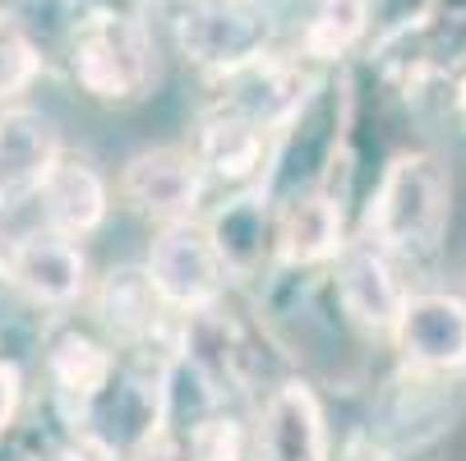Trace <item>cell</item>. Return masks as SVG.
Here are the masks:
<instances>
[{
  "label": "cell",
  "mask_w": 466,
  "mask_h": 461,
  "mask_svg": "<svg viewBox=\"0 0 466 461\" xmlns=\"http://www.w3.org/2000/svg\"><path fill=\"white\" fill-rule=\"evenodd\" d=\"M452 180L434 153H402L383 171L370 208V231L379 245L402 254H430L448 226Z\"/></svg>",
  "instance_id": "obj_1"
},
{
  "label": "cell",
  "mask_w": 466,
  "mask_h": 461,
  "mask_svg": "<svg viewBox=\"0 0 466 461\" xmlns=\"http://www.w3.org/2000/svg\"><path fill=\"white\" fill-rule=\"evenodd\" d=\"M70 70L97 102H135L153 79V37L135 15L97 10L75 28Z\"/></svg>",
  "instance_id": "obj_2"
},
{
  "label": "cell",
  "mask_w": 466,
  "mask_h": 461,
  "mask_svg": "<svg viewBox=\"0 0 466 461\" xmlns=\"http://www.w3.org/2000/svg\"><path fill=\"white\" fill-rule=\"evenodd\" d=\"M176 42L204 70L240 75L268 55L273 19L249 0H194L176 19Z\"/></svg>",
  "instance_id": "obj_3"
},
{
  "label": "cell",
  "mask_w": 466,
  "mask_h": 461,
  "mask_svg": "<svg viewBox=\"0 0 466 461\" xmlns=\"http://www.w3.org/2000/svg\"><path fill=\"white\" fill-rule=\"evenodd\" d=\"M0 282L33 305H75L88 291V258L79 240L60 231H28L0 245Z\"/></svg>",
  "instance_id": "obj_4"
},
{
  "label": "cell",
  "mask_w": 466,
  "mask_h": 461,
  "mask_svg": "<svg viewBox=\"0 0 466 461\" xmlns=\"http://www.w3.org/2000/svg\"><path fill=\"white\" fill-rule=\"evenodd\" d=\"M148 277L171 309H208L218 286H222V245L208 226H198L194 217L167 222L148 254Z\"/></svg>",
  "instance_id": "obj_5"
},
{
  "label": "cell",
  "mask_w": 466,
  "mask_h": 461,
  "mask_svg": "<svg viewBox=\"0 0 466 461\" xmlns=\"http://www.w3.org/2000/svg\"><path fill=\"white\" fill-rule=\"evenodd\" d=\"M60 157L65 148L51 115L37 106L5 102L0 111V217L33 204Z\"/></svg>",
  "instance_id": "obj_6"
},
{
  "label": "cell",
  "mask_w": 466,
  "mask_h": 461,
  "mask_svg": "<svg viewBox=\"0 0 466 461\" xmlns=\"http://www.w3.org/2000/svg\"><path fill=\"white\" fill-rule=\"evenodd\" d=\"M120 194L144 217L185 222V217H194L198 199H204V162L180 148H144L125 162Z\"/></svg>",
  "instance_id": "obj_7"
},
{
  "label": "cell",
  "mask_w": 466,
  "mask_h": 461,
  "mask_svg": "<svg viewBox=\"0 0 466 461\" xmlns=\"http://www.w3.org/2000/svg\"><path fill=\"white\" fill-rule=\"evenodd\" d=\"M392 337H397V351L420 369H434V374L466 369V305L439 291L407 296Z\"/></svg>",
  "instance_id": "obj_8"
},
{
  "label": "cell",
  "mask_w": 466,
  "mask_h": 461,
  "mask_svg": "<svg viewBox=\"0 0 466 461\" xmlns=\"http://www.w3.org/2000/svg\"><path fill=\"white\" fill-rule=\"evenodd\" d=\"M258 461H328L323 411L305 383H282L263 406Z\"/></svg>",
  "instance_id": "obj_9"
},
{
  "label": "cell",
  "mask_w": 466,
  "mask_h": 461,
  "mask_svg": "<svg viewBox=\"0 0 466 461\" xmlns=\"http://www.w3.org/2000/svg\"><path fill=\"white\" fill-rule=\"evenodd\" d=\"M37 204H42V226L46 231L84 240L106 222V180L84 157H60L56 171L46 175L42 194H37Z\"/></svg>",
  "instance_id": "obj_10"
},
{
  "label": "cell",
  "mask_w": 466,
  "mask_h": 461,
  "mask_svg": "<svg viewBox=\"0 0 466 461\" xmlns=\"http://www.w3.org/2000/svg\"><path fill=\"white\" fill-rule=\"evenodd\" d=\"M338 296L342 309L351 314V323H360L365 333H392L397 318H402V286H397L388 258L379 249H351L342 258V273H338Z\"/></svg>",
  "instance_id": "obj_11"
},
{
  "label": "cell",
  "mask_w": 466,
  "mask_h": 461,
  "mask_svg": "<svg viewBox=\"0 0 466 461\" xmlns=\"http://www.w3.org/2000/svg\"><path fill=\"white\" fill-rule=\"evenodd\" d=\"M278 258L291 268H309L342 249V208L328 194H296L278 213Z\"/></svg>",
  "instance_id": "obj_12"
},
{
  "label": "cell",
  "mask_w": 466,
  "mask_h": 461,
  "mask_svg": "<svg viewBox=\"0 0 466 461\" xmlns=\"http://www.w3.org/2000/svg\"><path fill=\"white\" fill-rule=\"evenodd\" d=\"M46 374H51V383L65 402L93 406L116 383V356L84 333H60L46 351Z\"/></svg>",
  "instance_id": "obj_13"
},
{
  "label": "cell",
  "mask_w": 466,
  "mask_h": 461,
  "mask_svg": "<svg viewBox=\"0 0 466 461\" xmlns=\"http://www.w3.org/2000/svg\"><path fill=\"white\" fill-rule=\"evenodd\" d=\"M162 309V296L148 277V268H116L106 273L97 291V314L116 337H144Z\"/></svg>",
  "instance_id": "obj_14"
},
{
  "label": "cell",
  "mask_w": 466,
  "mask_h": 461,
  "mask_svg": "<svg viewBox=\"0 0 466 461\" xmlns=\"http://www.w3.org/2000/svg\"><path fill=\"white\" fill-rule=\"evenodd\" d=\"M263 162V125L249 115H227L204 129V166H213L227 180L254 175Z\"/></svg>",
  "instance_id": "obj_15"
},
{
  "label": "cell",
  "mask_w": 466,
  "mask_h": 461,
  "mask_svg": "<svg viewBox=\"0 0 466 461\" xmlns=\"http://www.w3.org/2000/svg\"><path fill=\"white\" fill-rule=\"evenodd\" d=\"M365 19H370V0H323L309 24V51L323 60L342 55L365 33Z\"/></svg>",
  "instance_id": "obj_16"
},
{
  "label": "cell",
  "mask_w": 466,
  "mask_h": 461,
  "mask_svg": "<svg viewBox=\"0 0 466 461\" xmlns=\"http://www.w3.org/2000/svg\"><path fill=\"white\" fill-rule=\"evenodd\" d=\"M42 70V55L33 46V37L15 24L0 19V102H15Z\"/></svg>",
  "instance_id": "obj_17"
},
{
  "label": "cell",
  "mask_w": 466,
  "mask_h": 461,
  "mask_svg": "<svg viewBox=\"0 0 466 461\" xmlns=\"http://www.w3.org/2000/svg\"><path fill=\"white\" fill-rule=\"evenodd\" d=\"M189 461H240V429L222 416L198 420L189 434Z\"/></svg>",
  "instance_id": "obj_18"
},
{
  "label": "cell",
  "mask_w": 466,
  "mask_h": 461,
  "mask_svg": "<svg viewBox=\"0 0 466 461\" xmlns=\"http://www.w3.org/2000/svg\"><path fill=\"white\" fill-rule=\"evenodd\" d=\"M24 411V369L0 356V434H5Z\"/></svg>",
  "instance_id": "obj_19"
},
{
  "label": "cell",
  "mask_w": 466,
  "mask_h": 461,
  "mask_svg": "<svg viewBox=\"0 0 466 461\" xmlns=\"http://www.w3.org/2000/svg\"><path fill=\"white\" fill-rule=\"evenodd\" d=\"M46 461H88L84 452H56V456H46Z\"/></svg>",
  "instance_id": "obj_20"
},
{
  "label": "cell",
  "mask_w": 466,
  "mask_h": 461,
  "mask_svg": "<svg viewBox=\"0 0 466 461\" xmlns=\"http://www.w3.org/2000/svg\"><path fill=\"white\" fill-rule=\"evenodd\" d=\"M457 111H461V120H466V79H461V88H457Z\"/></svg>",
  "instance_id": "obj_21"
}]
</instances>
